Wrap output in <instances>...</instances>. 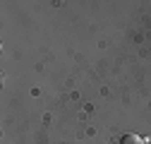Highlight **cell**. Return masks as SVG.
Instances as JSON below:
<instances>
[{
    "label": "cell",
    "mask_w": 151,
    "mask_h": 144,
    "mask_svg": "<svg viewBox=\"0 0 151 144\" xmlns=\"http://www.w3.org/2000/svg\"><path fill=\"white\" fill-rule=\"evenodd\" d=\"M120 144H144V142H142V137H137V135L129 132V135H125V137L120 139Z\"/></svg>",
    "instance_id": "1"
}]
</instances>
